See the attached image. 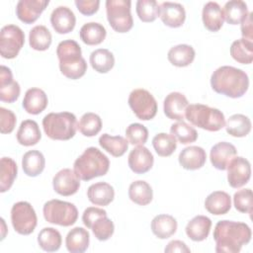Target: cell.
I'll return each mask as SVG.
<instances>
[{
    "instance_id": "cell-25",
    "label": "cell",
    "mask_w": 253,
    "mask_h": 253,
    "mask_svg": "<svg viewBox=\"0 0 253 253\" xmlns=\"http://www.w3.org/2000/svg\"><path fill=\"white\" fill-rule=\"evenodd\" d=\"M88 200L96 206H108L115 198L114 188L106 182H98L89 186L87 190Z\"/></svg>"
},
{
    "instance_id": "cell-41",
    "label": "cell",
    "mask_w": 253,
    "mask_h": 253,
    "mask_svg": "<svg viewBox=\"0 0 253 253\" xmlns=\"http://www.w3.org/2000/svg\"><path fill=\"white\" fill-rule=\"evenodd\" d=\"M18 173L16 162L10 157L1 158L0 166V192L5 193L12 187Z\"/></svg>"
},
{
    "instance_id": "cell-13",
    "label": "cell",
    "mask_w": 253,
    "mask_h": 253,
    "mask_svg": "<svg viewBox=\"0 0 253 253\" xmlns=\"http://www.w3.org/2000/svg\"><path fill=\"white\" fill-rule=\"evenodd\" d=\"M53 190L61 196L68 197L77 193L80 188V179L74 170L64 168L58 171L52 179Z\"/></svg>"
},
{
    "instance_id": "cell-5",
    "label": "cell",
    "mask_w": 253,
    "mask_h": 253,
    "mask_svg": "<svg viewBox=\"0 0 253 253\" xmlns=\"http://www.w3.org/2000/svg\"><path fill=\"white\" fill-rule=\"evenodd\" d=\"M77 119L69 112L49 113L42 119L43 131L50 139L68 140L77 130Z\"/></svg>"
},
{
    "instance_id": "cell-47",
    "label": "cell",
    "mask_w": 253,
    "mask_h": 253,
    "mask_svg": "<svg viewBox=\"0 0 253 253\" xmlns=\"http://www.w3.org/2000/svg\"><path fill=\"white\" fill-rule=\"evenodd\" d=\"M233 204L238 211L251 214L253 211V195L251 189H242L234 193Z\"/></svg>"
},
{
    "instance_id": "cell-17",
    "label": "cell",
    "mask_w": 253,
    "mask_h": 253,
    "mask_svg": "<svg viewBox=\"0 0 253 253\" xmlns=\"http://www.w3.org/2000/svg\"><path fill=\"white\" fill-rule=\"evenodd\" d=\"M50 24L57 34H68L76 25V17L67 6H58L51 12Z\"/></svg>"
},
{
    "instance_id": "cell-29",
    "label": "cell",
    "mask_w": 253,
    "mask_h": 253,
    "mask_svg": "<svg viewBox=\"0 0 253 253\" xmlns=\"http://www.w3.org/2000/svg\"><path fill=\"white\" fill-rule=\"evenodd\" d=\"M177 220L170 214H158L151 221V230L159 239L171 237L177 230Z\"/></svg>"
},
{
    "instance_id": "cell-23",
    "label": "cell",
    "mask_w": 253,
    "mask_h": 253,
    "mask_svg": "<svg viewBox=\"0 0 253 253\" xmlns=\"http://www.w3.org/2000/svg\"><path fill=\"white\" fill-rule=\"evenodd\" d=\"M202 19L206 29L211 32L219 31L223 25L224 17L218 3L213 1L208 2L203 8Z\"/></svg>"
},
{
    "instance_id": "cell-51",
    "label": "cell",
    "mask_w": 253,
    "mask_h": 253,
    "mask_svg": "<svg viewBox=\"0 0 253 253\" xmlns=\"http://www.w3.org/2000/svg\"><path fill=\"white\" fill-rule=\"evenodd\" d=\"M74 4L78 11L85 16H91L99 10V0H75Z\"/></svg>"
},
{
    "instance_id": "cell-9",
    "label": "cell",
    "mask_w": 253,
    "mask_h": 253,
    "mask_svg": "<svg viewBox=\"0 0 253 253\" xmlns=\"http://www.w3.org/2000/svg\"><path fill=\"white\" fill-rule=\"evenodd\" d=\"M11 222L19 234L29 235L34 232L38 217L32 205L25 201L14 204L11 209Z\"/></svg>"
},
{
    "instance_id": "cell-52",
    "label": "cell",
    "mask_w": 253,
    "mask_h": 253,
    "mask_svg": "<svg viewBox=\"0 0 253 253\" xmlns=\"http://www.w3.org/2000/svg\"><path fill=\"white\" fill-rule=\"evenodd\" d=\"M253 13L249 12L246 19L241 23V35L243 39L253 42V24H252Z\"/></svg>"
},
{
    "instance_id": "cell-36",
    "label": "cell",
    "mask_w": 253,
    "mask_h": 253,
    "mask_svg": "<svg viewBox=\"0 0 253 253\" xmlns=\"http://www.w3.org/2000/svg\"><path fill=\"white\" fill-rule=\"evenodd\" d=\"M250 119L242 114H234L230 116L225 123L226 132L234 137H244L251 130Z\"/></svg>"
},
{
    "instance_id": "cell-31",
    "label": "cell",
    "mask_w": 253,
    "mask_h": 253,
    "mask_svg": "<svg viewBox=\"0 0 253 253\" xmlns=\"http://www.w3.org/2000/svg\"><path fill=\"white\" fill-rule=\"evenodd\" d=\"M45 166L43 154L39 150L27 151L22 158V168L24 173L30 177L40 175Z\"/></svg>"
},
{
    "instance_id": "cell-21",
    "label": "cell",
    "mask_w": 253,
    "mask_h": 253,
    "mask_svg": "<svg viewBox=\"0 0 253 253\" xmlns=\"http://www.w3.org/2000/svg\"><path fill=\"white\" fill-rule=\"evenodd\" d=\"M180 165L186 170H197L202 168L207 160V153L203 147L191 145L185 147L178 157Z\"/></svg>"
},
{
    "instance_id": "cell-15",
    "label": "cell",
    "mask_w": 253,
    "mask_h": 253,
    "mask_svg": "<svg viewBox=\"0 0 253 253\" xmlns=\"http://www.w3.org/2000/svg\"><path fill=\"white\" fill-rule=\"evenodd\" d=\"M188 106L189 102L184 94L171 92L164 99L163 111L168 119L180 122L185 120V112Z\"/></svg>"
},
{
    "instance_id": "cell-16",
    "label": "cell",
    "mask_w": 253,
    "mask_h": 253,
    "mask_svg": "<svg viewBox=\"0 0 253 253\" xmlns=\"http://www.w3.org/2000/svg\"><path fill=\"white\" fill-rule=\"evenodd\" d=\"M154 162V157L150 150L143 145H137L128 154L127 163L130 170L136 174L148 172Z\"/></svg>"
},
{
    "instance_id": "cell-28",
    "label": "cell",
    "mask_w": 253,
    "mask_h": 253,
    "mask_svg": "<svg viewBox=\"0 0 253 253\" xmlns=\"http://www.w3.org/2000/svg\"><path fill=\"white\" fill-rule=\"evenodd\" d=\"M42 138V133L37 122L25 120L21 123L17 131V140L21 145L32 146L37 144Z\"/></svg>"
},
{
    "instance_id": "cell-27",
    "label": "cell",
    "mask_w": 253,
    "mask_h": 253,
    "mask_svg": "<svg viewBox=\"0 0 253 253\" xmlns=\"http://www.w3.org/2000/svg\"><path fill=\"white\" fill-rule=\"evenodd\" d=\"M90 242V234L83 227L72 228L65 237V245L71 253H83L87 250Z\"/></svg>"
},
{
    "instance_id": "cell-43",
    "label": "cell",
    "mask_w": 253,
    "mask_h": 253,
    "mask_svg": "<svg viewBox=\"0 0 253 253\" xmlns=\"http://www.w3.org/2000/svg\"><path fill=\"white\" fill-rule=\"evenodd\" d=\"M77 128L84 136H94L102 129V120L95 113H85L80 118Z\"/></svg>"
},
{
    "instance_id": "cell-12",
    "label": "cell",
    "mask_w": 253,
    "mask_h": 253,
    "mask_svg": "<svg viewBox=\"0 0 253 253\" xmlns=\"http://www.w3.org/2000/svg\"><path fill=\"white\" fill-rule=\"evenodd\" d=\"M227 181L230 187L237 189L248 183L251 177L250 162L242 157H233L227 165Z\"/></svg>"
},
{
    "instance_id": "cell-20",
    "label": "cell",
    "mask_w": 253,
    "mask_h": 253,
    "mask_svg": "<svg viewBox=\"0 0 253 253\" xmlns=\"http://www.w3.org/2000/svg\"><path fill=\"white\" fill-rule=\"evenodd\" d=\"M237 150L235 146L226 141H220L214 144L210 153V160L212 166L218 170H226L230 160L235 157Z\"/></svg>"
},
{
    "instance_id": "cell-14",
    "label": "cell",
    "mask_w": 253,
    "mask_h": 253,
    "mask_svg": "<svg viewBox=\"0 0 253 253\" xmlns=\"http://www.w3.org/2000/svg\"><path fill=\"white\" fill-rule=\"evenodd\" d=\"M48 4V0H20L16 6V15L23 23L33 24Z\"/></svg>"
},
{
    "instance_id": "cell-35",
    "label": "cell",
    "mask_w": 253,
    "mask_h": 253,
    "mask_svg": "<svg viewBox=\"0 0 253 253\" xmlns=\"http://www.w3.org/2000/svg\"><path fill=\"white\" fill-rule=\"evenodd\" d=\"M128 198L136 205L146 206L152 201V188L143 180L134 181L128 187Z\"/></svg>"
},
{
    "instance_id": "cell-40",
    "label": "cell",
    "mask_w": 253,
    "mask_h": 253,
    "mask_svg": "<svg viewBox=\"0 0 253 253\" xmlns=\"http://www.w3.org/2000/svg\"><path fill=\"white\" fill-rule=\"evenodd\" d=\"M61 242L60 232L53 227H44L38 234V243L43 251H57L61 246Z\"/></svg>"
},
{
    "instance_id": "cell-7",
    "label": "cell",
    "mask_w": 253,
    "mask_h": 253,
    "mask_svg": "<svg viewBox=\"0 0 253 253\" xmlns=\"http://www.w3.org/2000/svg\"><path fill=\"white\" fill-rule=\"evenodd\" d=\"M42 213L47 222L60 226H70L78 218L77 208L72 203L56 199L47 201L43 205Z\"/></svg>"
},
{
    "instance_id": "cell-11",
    "label": "cell",
    "mask_w": 253,
    "mask_h": 253,
    "mask_svg": "<svg viewBox=\"0 0 253 253\" xmlns=\"http://www.w3.org/2000/svg\"><path fill=\"white\" fill-rule=\"evenodd\" d=\"M25 43V34L16 25H6L0 32V54L3 58H15Z\"/></svg>"
},
{
    "instance_id": "cell-39",
    "label": "cell",
    "mask_w": 253,
    "mask_h": 253,
    "mask_svg": "<svg viewBox=\"0 0 253 253\" xmlns=\"http://www.w3.org/2000/svg\"><path fill=\"white\" fill-rule=\"evenodd\" d=\"M230 55L241 64H250L253 61V42L243 38L234 41L230 46Z\"/></svg>"
},
{
    "instance_id": "cell-10",
    "label": "cell",
    "mask_w": 253,
    "mask_h": 253,
    "mask_svg": "<svg viewBox=\"0 0 253 253\" xmlns=\"http://www.w3.org/2000/svg\"><path fill=\"white\" fill-rule=\"evenodd\" d=\"M127 102L133 114L141 121H149L156 116L157 102L153 95L145 89L132 90Z\"/></svg>"
},
{
    "instance_id": "cell-30",
    "label": "cell",
    "mask_w": 253,
    "mask_h": 253,
    "mask_svg": "<svg viewBox=\"0 0 253 253\" xmlns=\"http://www.w3.org/2000/svg\"><path fill=\"white\" fill-rule=\"evenodd\" d=\"M195 49L189 44H177L172 46L167 54V58L171 64L177 67H185L190 65L195 59Z\"/></svg>"
},
{
    "instance_id": "cell-18",
    "label": "cell",
    "mask_w": 253,
    "mask_h": 253,
    "mask_svg": "<svg viewBox=\"0 0 253 253\" xmlns=\"http://www.w3.org/2000/svg\"><path fill=\"white\" fill-rule=\"evenodd\" d=\"M21 88L17 81L13 79L12 71L9 67H0V100L6 103H14L20 96Z\"/></svg>"
},
{
    "instance_id": "cell-33",
    "label": "cell",
    "mask_w": 253,
    "mask_h": 253,
    "mask_svg": "<svg viewBox=\"0 0 253 253\" xmlns=\"http://www.w3.org/2000/svg\"><path fill=\"white\" fill-rule=\"evenodd\" d=\"M222 12L224 20L230 25L241 24L249 13L247 4L242 0H230L226 2Z\"/></svg>"
},
{
    "instance_id": "cell-24",
    "label": "cell",
    "mask_w": 253,
    "mask_h": 253,
    "mask_svg": "<svg viewBox=\"0 0 253 253\" xmlns=\"http://www.w3.org/2000/svg\"><path fill=\"white\" fill-rule=\"evenodd\" d=\"M205 208L211 214H225L231 209V198L226 192L214 191L206 198Z\"/></svg>"
},
{
    "instance_id": "cell-19",
    "label": "cell",
    "mask_w": 253,
    "mask_h": 253,
    "mask_svg": "<svg viewBox=\"0 0 253 253\" xmlns=\"http://www.w3.org/2000/svg\"><path fill=\"white\" fill-rule=\"evenodd\" d=\"M159 17L170 28L181 27L186 19V11L180 3L163 2L159 5Z\"/></svg>"
},
{
    "instance_id": "cell-49",
    "label": "cell",
    "mask_w": 253,
    "mask_h": 253,
    "mask_svg": "<svg viewBox=\"0 0 253 253\" xmlns=\"http://www.w3.org/2000/svg\"><path fill=\"white\" fill-rule=\"evenodd\" d=\"M17 118L15 114L3 107L0 108V131L1 133H11L16 126Z\"/></svg>"
},
{
    "instance_id": "cell-53",
    "label": "cell",
    "mask_w": 253,
    "mask_h": 253,
    "mask_svg": "<svg viewBox=\"0 0 253 253\" xmlns=\"http://www.w3.org/2000/svg\"><path fill=\"white\" fill-rule=\"evenodd\" d=\"M165 252L167 253H175V252H180V253H183V252H186V253H189L191 252L190 248L186 245L185 242L181 241V240H172L170 241L167 246L165 247L164 249Z\"/></svg>"
},
{
    "instance_id": "cell-32",
    "label": "cell",
    "mask_w": 253,
    "mask_h": 253,
    "mask_svg": "<svg viewBox=\"0 0 253 253\" xmlns=\"http://www.w3.org/2000/svg\"><path fill=\"white\" fill-rule=\"evenodd\" d=\"M99 144L114 157L123 156L128 148V141L126 138L121 135H111L109 133H103L99 137Z\"/></svg>"
},
{
    "instance_id": "cell-2",
    "label": "cell",
    "mask_w": 253,
    "mask_h": 253,
    "mask_svg": "<svg viewBox=\"0 0 253 253\" xmlns=\"http://www.w3.org/2000/svg\"><path fill=\"white\" fill-rule=\"evenodd\" d=\"M211 86L218 94L240 98L248 90L249 77L245 71L233 66H220L211 76Z\"/></svg>"
},
{
    "instance_id": "cell-3",
    "label": "cell",
    "mask_w": 253,
    "mask_h": 253,
    "mask_svg": "<svg viewBox=\"0 0 253 253\" xmlns=\"http://www.w3.org/2000/svg\"><path fill=\"white\" fill-rule=\"evenodd\" d=\"M56 55L60 72L67 78L76 80L87 71V62L82 56L81 47L73 40H65L58 43Z\"/></svg>"
},
{
    "instance_id": "cell-38",
    "label": "cell",
    "mask_w": 253,
    "mask_h": 253,
    "mask_svg": "<svg viewBox=\"0 0 253 253\" xmlns=\"http://www.w3.org/2000/svg\"><path fill=\"white\" fill-rule=\"evenodd\" d=\"M52 37L49 30L42 25L35 26L29 34L30 46L39 51L46 50L51 44Z\"/></svg>"
},
{
    "instance_id": "cell-46",
    "label": "cell",
    "mask_w": 253,
    "mask_h": 253,
    "mask_svg": "<svg viewBox=\"0 0 253 253\" xmlns=\"http://www.w3.org/2000/svg\"><path fill=\"white\" fill-rule=\"evenodd\" d=\"M90 229H92L93 234L98 240L106 241L114 234L115 225L114 222L107 217V215H104L96 219Z\"/></svg>"
},
{
    "instance_id": "cell-54",
    "label": "cell",
    "mask_w": 253,
    "mask_h": 253,
    "mask_svg": "<svg viewBox=\"0 0 253 253\" xmlns=\"http://www.w3.org/2000/svg\"><path fill=\"white\" fill-rule=\"evenodd\" d=\"M1 222H2V225H3V233H2V237H1V239L3 240V239H4V237H5V233H4V231H5V221H4V219H3V218H1Z\"/></svg>"
},
{
    "instance_id": "cell-50",
    "label": "cell",
    "mask_w": 253,
    "mask_h": 253,
    "mask_svg": "<svg viewBox=\"0 0 253 253\" xmlns=\"http://www.w3.org/2000/svg\"><path fill=\"white\" fill-rule=\"evenodd\" d=\"M104 215H107V211L105 210L96 207H89L83 211L82 221L87 228H91L93 222Z\"/></svg>"
},
{
    "instance_id": "cell-6",
    "label": "cell",
    "mask_w": 253,
    "mask_h": 253,
    "mask_svg": "<svg viewBox=\"0 0 253 253\" xmlns=\"http://www.w3.org/2000/svg\"><path fill=\"white\" fill-rule=\"evenodd\" d=\"M185 119L193 126L209 131H217L225 126L221 111L203 104L189 105L185 112Z\"/></svg>"
},
{
    "instance_id": "cell-26",
    "label": "cell",
    "mask_w": 253,
    "mask_h": 253,
    "mask_svg": "<svg viewBox=\"0 0 253 253\" xmlns=\"http://www.w3.org/2000/svg\"><path fill=\"white\" fill-rule=\"evenodd\" d=\"M211 220L206 215H197L193 217L186 225L187 236L193 241L205 240L211 231Z\"/></svg>"
},
{
    "instance_id": "cell-1",
    "label": "cell",
    "mask_w": 253,
    "mask_h": 253,
    "mask_svg": "<svg viewBox=\"0 0 253 253\" xmlns=\"http://www.w3.org/2000/svg\"><path fill=\"white\" fill-rule=\"evenodd\" d=\"M252 236L248 224L240 221L219 220L213 229L215 252L238 253L243 245L250 242Z\"/></svg>"
},
{
    "instance_id": "cell-37",
    "label": "cell",
    "mask_w": 253,
    "mask_h": 253,
    "mask_svg": "<svg viewBox=\"0 0 253 253\" xmlns=\"http://www.w3.org/2000/svg\"><path fill=\"white\" fill-rule=\"evenodd\" d=\"M90 64L99 73L109 72L115 65L114 54L107 48H98L90 54Z\"/></svg>"
},
{
    "instance_id": "cell-34",
    "label": "cell",
    "mask_w": 253,
    "mask_h": 253,
    "mask_svg": "<svg viewBox=\"0 0 253 253\" xmlns=\"http://www.w3.org/2000/svg\"><path fill=\"white\" fill-rule=\"evenodd\" d=\"M79 35L84 43L88 45H97L103 42L106 38L107 31L100 23L89 22L81 27Z\"/></svg>"
},
{
    "instance_id": "cell-48",
    "label": "cell",
    "mask_w": 253,
    "mask_h": 253,
    "mask_svg": "<svg viewBox=\"0 0 253 253\" xmlns=\"http://www.w3.org/2000/svg\"><path fill=\"white\" fill-rule=\"evenodd\" d=\"M127 141L132 145H143L148 138V129L141 124H130L126 129Z\"/></svg>"
},
{
    "instance_id": "cell-44",
    "label": "cell",
    "mask_w": 253,
    "mask_h": 253,
    "mask_svg": "<svg viewBox=\"0 0 253 253\" xmlns=\"http://www.w3.org/2000/svg\"><path fill=\"white\" fill-rule=\"evenodd\" d=\"M170 132L176 138V140H178L182 144H189L195 142L198 138L197 130L184 121L173 124L170 127Z\"/></svg>"
},
{
    "instance_id": "cell-4",
    "label": "cell",
    "mask_w": 253,
    "mask_h": 253,
    "mask_svg": "<svg viewBox=\"0 0 253 253\" xmlns=\"http://www.w3.org/2000/svg\"><path fill=\"white\" fill-rule=\"evenodd\" d=\"M73 168L80 180L90 181L108 173L110 160L101 150L91 146L74 161Z\"/></svg>"
},
{
    "instance_id": "cell-45",
    "label": "cell",
    "mask_w": 253,
    "mask_h": 253,
    "mask_svg": "<svg viewBox=\"0 0 253 253\" xmlns=\"http://www.w3.org/2000/svg\"><path fill=\"white\" fill-rule=\"evenodd\" d=\"M159 5L155 0H138L136 2V14L144 23L153 22L159 17Z\"/></svg>"
},
{
    "instance_id": "cell-8",
    "label": "cell",
    "mask_w": 253,
    "mask_h": 253,
    "mask_svg": "<svg viewBox=\"0 0 253 253\" xmlns=\"http://www.w3.org/2000/svg\"><path fill=\"white\" fill-rule=\"evenodd\" d=\"M129 0H107L106 12L110 26L118 33H126L133 26Z\"/></svg>"
},
{
    "instance_id": "cell-22",
    "label": "cell",
    "mask_w": 253,
    "mask_h": 253,
    "mask_svg": "<svg viewBox=\"0 0 253 253\" xmlns=\"http://www.w3.org/2000/svg\"><path fill=\"white\" fill-rule=\"evenodd\" d=\"M48 99L45 92L40 88H30L25 93L22 106L31 115L41 114L47 106Z\"/></svg>"
},
{
    "instance_id": "cell-42",
    "label": "cell",
    "mask_w": 253,
    "mask_h": 253,
    "mask_svg": "<svg viewBox=\"0 0 253 253\" xmlns=\"http://www.w3.org/2000/svg\"><path fill=\"white\" fill-rule=\"evenodd\" d=\"M152 145L159 156L167 157L176 150L177 140L172 134L160 132L152 138Z\"/></svg>"
}]
</instances>
